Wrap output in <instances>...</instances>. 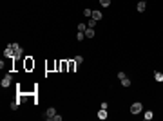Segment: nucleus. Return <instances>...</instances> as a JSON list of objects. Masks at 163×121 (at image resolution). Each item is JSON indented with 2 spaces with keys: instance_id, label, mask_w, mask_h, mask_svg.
Here are the masks:
<instances>
[{
  "instance_id": "obj_1",
  "label": "nucleus",
  "mask_w": 163,
  "mask_h": 121,
  "mask_svg": "<svg viewBox=\"0 0 163 121\" xmlns=\"http://www.w3.org/2000/svg\"><path fill=\"white\" fill-rule=\"evenodd\" d=\"M141 110H143V105H141V101H134V103L130 105V114H134V116H136V114H140Z\"/></svg>"
},
{
  "instance_id": "obj_2",
  "label": "nucleus",
  "mask_w": 163,
  "mask_h": 121,
  "mask_svg": "<svg viewBox=\"0 0 163 121\" xmlns=\"http://www.w3.org/2000/svg\"><path fill=\"white\" fill-rule=\"evenodd\" d=\"M54 116H56V109H54V107H49V109L43 112V116H42V118H43V119H47V121H51Z\"/></svg>"
},
{
  "instance_id": "obj_3",
  "label": "nucleus",
  "mask_w": 163,
  "mask_h": 121,
  "mask_svg": "<svg viewBox=\"0 0 163 121\" xmlns=\"http://www.w3.org/2000/svg\"><path fill=\"white\" fill-rule=\"evenodd\" d=\"M11 83H13V74H11V72H7V74H5V76L2 78V81H0V85H2L4 89H7V87H9Z\"/></svg>"
},
{
  "instance_id": "obj_4",
  "label": "nucleus",
  "mask_w": 163,
  "mask_h": 121,
  "mask_svg": "<svg viewBox=\"0 0 163 121\" xmlns=\"http://www.w3.org/2000/svg\"><path fill=\"white\" fill-rule=\"evenodd\" d=\"M118 80L122 81V87H130V80L127 78L125 72H118Z\"/></svg>"
},
{
  "instance_id": "obj_5",
  "label": "nucleus",
  "mask_w": 163,
  "mask_h": 121,
  "mask_svg": "<svg viewBox=\"0 0 163 121\" xmlns=\"http://www.w3.org/2000/svg\"><path fill=\"white\" fill-rule=\"evenodd\" d=\"M13 45V51H15V58H22V54H24V49L18 45V43H11Z\"/></svg>"
},
{
  "instance_id": "obj_6",
  "label": "nucleus",
  "mask_w": 163,
  "mask_h": 121,
  "mask_svg": "<svg viewBox=\"0 0 163 121\" xmlns=\"http://www.w3.org/2000/svg\"><path fill=\"white\" fill-rule=\"evenodd\" d=\"M4 56H5V58H15V51H13V45H11V43L4 49Z\"/></svg>"
},
{
  "instance_id": "obj_7",
  "label": "nucleus",
  "mask_w": 163,
  "mask_h": 121,
  "mask_svg": "<svg viewBox=\"0 0 163 121\" xmlns=\"http://www.w3.org/2000/svg\"><path fill=\"white\" fill-rule=\"evenodd\" d=\"M136 9H138L140 13H143V11L147 9V2H145V0H140V2H138V5H136Z\"/></svg>"
},
{
  "instance_id": "obj_8",
  "label": "nucleus",
  "mask_w": 163,
  "mask_h": 121,
  "mask_svg": "<svg viewBox=\"0 0 163 121\" xmlns=\"http://www.w3.org/2000/svg\"><path fill=\"white\" fill-rule=\"evenodd\" d=\"M152 118H154V112H152V110H145V112H143V119L145 121H151Z\"/></svg>"
},
{
  "instance_id": "obj_9",
  "label": "nucleus",
  "mask_w": 163,
  "mask_h": 121,
  "mask_svg": "<svg viewBox=\"0 0 163 121\" xmlns=\"http://www.w3.org/2000/svg\"><path fill=\"white\" fill-rule=\"evenodd\" d=\"M94 35H96V33H94L92 27H87V29H85V38H94Z\"/></svg>"
},
{
  "instance_id": "obj_10",
  "label": "nucleus",
  "mask_w": 163,
  "mask_h": 121,
  "mask_svg": "<svg viewBox=\"0 0 163 121\" xmlns=\"http://www.w3.org/2000/svg\"><path fill=\"white\" fill-rule=\"evenodd\" d=\"M102 16H103V15H102V11H92V18H94V20H98V22H100V20H102Z\"/></svg>"
},
{
  "instance_id": "obj_11",
  "label": "nucleus",
  "mask_w": 163,
  "mask_h": 121,
  "mask_svg": "<svg viewBox=\"0 0 163 121\" xmlns=\"http://www.w3.org/2000/svg\"><path fill=\"white\" fill-rule=\"evenodd\" d=\"M96 25H98V20H94V18H89V22H87V27H92V29H94Z\"/></svg>"
},
{
  "instance_id": "obj_12",
  "label": "nucleus",
  "mask_w": 163,
  "mask_h": 121,
  "mask_svg": "<svg viewBox=\"0 0 163 121\" xmlns=\"http://www.w3.org/2000/svg\"><path fill=\"white\" fill-rule=\"evenodd\" d=\"M76 69H78V65H76V62H74V60H73V62H69V71H71V72H74Z\"/></svg>"
},
{
  "instance_id": "obj_13",
  "label": "nucleus",
  "mask_w": 163,
  "mask_h": 121,
  "mask_svg": "<svg viewBox=\"0 0 163 121\" xmlns=\"http://www.w3.org/2000/svg\"><path fill=\"white\" fill-rule=\"evenodd\" d=\"M98 118H100V119H107V110H105V109H102V110L98 112Z\"/></svg>"
},
{
  "instance_id": "obj_14",
  "label": "nucleus",
  "mask_w": 163,
  "mask_h": 121,
  "mask_svg": "<svg viewBox=\"0 0 163 121\" xmlns=\"http://www.w3.org/2000/svg\"><path fill=\"white\" fill-rule=\"evenodd\" d=\"M83 38H85V33H83V31H76V40L82 42Z\"/></svg>"
},
{
  "instance_id": "obj_15",
  "label": "nucleus",
  "mask_w": 163,
  "mask_h": 121,
  "mask_svg": "<svg viewBox=\"0 0 163 121\" xmlns=\"http://www.w3.org/2000/svg\"><path fill=\"white\" fill-rule=\"evenodd\" d=\"M20 107V101H11V110H18Z\"/></svg>"
},
{
  "instance_id": "obj_16",
  "label": "nucleus",
  "mask_w": 163,
  "mask_h": 121,
  "mask_svg": "<svg viewBox=\"0 0 163 121\" xmlns=\"http://www.w3.org/2000/svg\"><path fill=\"white\" fill-rule=\"evenodd\" d=\"M85 29H87V24H78L76 25V31H83L85 33Z\"/></svg>"
},
{
  "instance_id": "obj_17",
  "label": "nucleus",
  "mask_w": 163,
  "mask_h": 121,
  "mask_svg": "<svg viewBox=\"0 0 163 121\" xmlns=\"http://www.w3.org/2000/svg\"><path fill=\"white\" fill-rule=\"evenodd\" d=\"M83 16H87V18H92V11H91V9H83Z\"/></svg>"
},
{
  "instance_id": "obj_18",
  "label": "nucleus",
  "mask_w": 163,
  "mask_h": 121,
  "mask_svg": "<svg viewBox=\"0 0 163 121\" xmlns=\"http://www.w3.org/2000/svg\"><path fill=\"white\" fill-rule=\"evenodd\" d=\"M100 5L102 7H109L111 5V0H100Z\"/></svg>"
},
{
  "instance_id": "obj_19",
  "label": "nucleus",
  "mask_w": 163,
  "mask_h": 121,
  "mask_svg": "<svg viewBox=\"0 0 163 121\" xmlns=\"http://www.w3.org/2000/svg\"><path fill=\"white\" fill-rule=\"evenodd\" d=\"M154 80L156 81H163V74L161 72H156V74H154Z\"/></svg>"
},
{
  "instance_id": "obj_20",
  "label": "nucleus",
  "mask_w": 163,
  "mask_h": 121,
  "mask_svg": "<svg viewBox=\"0 0 163 121\" xmlns=\"http://www.w3.org/2000/svg\"><path fill=\"white\" fill-rule=\"evenodd\" d=\"M74 62H76V65L83 63V56H76V58H74Z\"/></svg>"
},
{
  "instance_id": "obj_21",
  "label": "nucleus",
  "mask_w": 163,
  "mask_h": 121,
  "mask_svg": "<svg viewBox=\"0 0 163 121\" xmlns=\"http://www.w3.org/2000/svg\"><path fill=\"white\" fill-rule=\"evenodd\" d=\"M100 107H102V109H105V110H107V107H109V103H107V101H102V105H100Z\"/></svg>"
},
{
  "instance_id": "obj_22",
  "label": "nucleus",
  "mask_w": 163,
  "mask_h": 121,
  "mask_svg": "<svg viewBox=\"0 0 163 121\" xmlns=\"http://www.w3.org/2000/svg\"><path fill=\"white\" fill-rule=\"evenodd\" d=\"M53 121H62V116H60V114H56V116L53 118Z\"/></svg>"
}]
</instances>
